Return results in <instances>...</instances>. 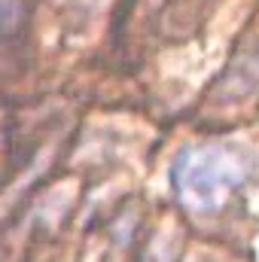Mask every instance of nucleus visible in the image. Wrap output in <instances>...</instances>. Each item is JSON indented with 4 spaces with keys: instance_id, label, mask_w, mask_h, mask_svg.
I'll return each instance as SVG.
<instances>
[{
    "instance_id": "1",
    "label": "nucleus",
    "mask_w": 259,
    "mask_h": 262,
    "mask_svg": "<svg viewBox=\"0 0 259 262\" xmlns=\"http://www.w3.org/2000/svg\"><path fill=\"white\" fill-rule=\"evenodd\" d=\"M250 177V162L226 143H198L183 149L171 165V186L192 213H217Z\"/></svg>"
}]
</instances>
